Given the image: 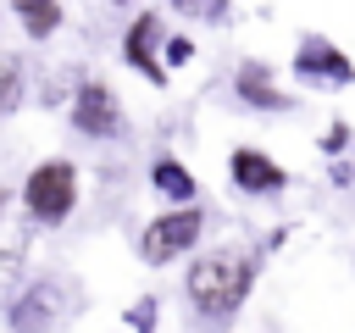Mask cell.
<instances>
[{
    "label": "cell",
    "instance_id": "obj_3",
    "mask_svg": "<svg viewBox=\"0 0 355 333\" xmlns=\"http://www.w3.org/2000/svg\"><path fill=\"white\" fill-rule=\"evenodd\" d=\"M205 239V205H166L161 216L144 222L139 233V261L144 266H172L178 255H189Z\"/></svg>",
    "mask_w": 355,
    "mask_h": 333
},
{
    "label": "cell",
    "instance_id": "obj_2",
    "mask_svg": "<svg viewBox=\"0 0 355 333\" xmlns=\"http://www.w3.org/2000/svg\"><path fill=\"white\" fill-rule=\"evenodd\" d=\"M78 194H83V183H78V166H72L67 155L39 161V166L22 178V189H17V200H22V211H28L33 228H61V222L78 211Z\"/></svg>",
    "mask_w": 355,
    "mask_h": 333
},
{
    "label": "cell",
    "instance_id": "obj_6",
    "mask_svg": "<svg viewBox=\"0 0 355 333\" xmlns=\"http://www.w3.org/2000/svg\"><path fill=\"white\" fill-rule=\"evenodd\" d=\"M161 44H166V22L155 17V11H139L128 28H122V61L144 78V83H155V89H166V67H161Z\"/></svg>",
    "mask_w": 355,
    "mask_h": 333
},
{
    "label": "cell",
    "instance_id": "obj_8",
    "mask_svg": "<svg viewBox=\"0 0 355 333\" xmlns=\"http://www.w3.org/2000/svg\"><path fill=\"white\" fill-rule=\"evenodd\" d=\"M227 178H233V189L250 194V200H272V194L288 189V172H283L261 144H239V150H227Z\"/></svg>",
    "mask_w": 355,
    "mask_h": 333
},
{
    "label": "cell",
    "instance_id": "obj_5",
    "mask_svg": "<svg viewBox=\"0 0 355 333\" xmlns=\"http://www.w3.org/2000/svg\"><path fill=\"white\" fill-rule=\"evenodd\" d=\"M67 122L78 139H122L128 133V111L116 100V89L105 78H78L72 83V100H67Z\"/></svg>",
    "mask_w": 355,
    "mask_h": 333
},
{
    "label": "cell",
    "instance_id": "obj_4",
    "mask_svg": "<svg viewBox=\"0 0 355 333\" xmlns=\"http://www.w3.org/2000/svg\"><path fill=\"white\" fill-rule=\"evenodd\" d=\"M72 305H78V294L67 278H33L6 300V327L11 333H50V327H61V316Z\"/></svg>",
    "mask_w": 355,
    "mask_h": 333
},
{
    "label": "cell",
    "instance_id": "obj_1",
    "mask_svg": "<svg viewBox=\"0 0 355 333\" xmlns=\"http://www.w3.org/2000/svg\"><path fill=\"white\" fill-rule=\"evenodd\" d=\"M255 272H261V255H250V250H233V244L200 250V255L189 261V272H183V300H189V311H194L200 322L222 327V322H233L239 305L250 300Z\"/></svg>",
    "mask_w": 355,
    "mask_h": 333
},
{
    "label": "cell",
    "instance_id": "obj_16",
    "mask_svg": "<svg viewBox=\"0 0 355 333\" xmlns=\"http://www.w3.org/2000/svg\"><path fill=\"white\" fill-rule=\"evenodd\" d=\"M183 17H200V22H227V0H172Z\"/></svg>",
    "mask_w": 355,
    "mask_h": 333
},
{
    "label": "cell",
    "instance_id": "obj_14",
    "mask_svg": "<svg viewBox=\"0 0 355 333\" xmlns=\"http://www.w3.org/2000/svg\"><path fill=\"white\" fill-rule=\"evenodd\" d=\"M122 322H128L133 333H155V322H161V300H155V294H139V300L122 311Z\"/></svg>",
    "mask_w": 355,
    "mask_h": 333
},
{
    "label": "cell",
    "instance_id": "obj_18",
    "mask_svg": "<svg viewBox=\"0 0 355 333\" xmlns=\"http://www.w3.org/2000/svg\"><path fill=\"white\" fill-rule=\"evenodd\" d=\"M111 6H133V0H111Z\"/></svg>",
    "mask_w": 355,
    "mask_h": 333
},
{
    "label": "cell",
    "instance_id": "obj_9",
    "mask_svg": "<svg viewBox=\"0 0 355 333\" xmlns=\"http://www.w3.org/2000/svg\"><path fill=\"white\" fill-rule=\"evenodd\" d=\"M233 94H239L250 111H288V105H294V100L277 89L272 67H266V61H255V56H250V61H239V72H233Z\"/></svg>",
    "mask_w": 355,
    "mask_h": 333
},
{
    "label": "cell",
    "instance_id": "obj_7",
    "mask_svg": "<svg viewBox=\"0 0 355 333\" xmlns=\"http://www.w3.org/2000/svg\"><path fill=\"white\" fill-rule=\"evenodd\" d=\"M294 78H305V83H327V89H349L355 83V61L327 39V33H305L300 44H294Z\"/></svg>",
    "mask_w": 355,
    "mask_h": 333
},
{
    "label": "cell",
    "instance_id": "obj_10",
    "mask_svg": "<svg viewBox=\"0 0 355 333\" xmlns=\"http://www.w3.org/2000/svg\"><path fill=\"white\" fill-rule=\"evenodd\" d=\"M150 189H155L166 205H200V178H194L178 155H155V161H150Z\"/></svg>",
    "mask_w": 355,
    "mask_h": 333
},
{
    "label": "cell",
    "instance_id": "obj_17",
    "mask_svg": "<svg viewBox=\"0 0 355 333\" xmlns=\"http://www.w3.org/2000/svg\"><path fill=\"white\" fill-rule=\"evenodd\" d=\"M6 205H11V189H6V183H0V216H6Z\"/></svg>",
    "mask_w": 355,
    "mask_h": 333
},
{
    "label": "cell",
    "instance_id": "obj_12",
    "mask_svg": "<svg viewBox=\"0 0 355 333\" xmlns=\"http://www.w3.org/2000/svg\"><path fill=\"white\" fill-rule=\"evenodd\" d=\"M22 89H28V67H22V56L0 50V117H11V111L22 105Z\"/></svg>",
    "mask_w": 355,
    "mask_h": 333
},
{
    "label": "cell",
    "instance_id": "obj_15",
    "mask_svg": "<svg viewBox=\"0 0 355 333\" xmlns=\"http://www.w3.org/2000/svg\"><path fill=\"white\" fill-rule=\"evenodd\" d=\"M194 61V39L189 33H166V44H161V67L172 72V67H189Z\"/></svg>",
    "mask_w": 355,
    "mask_h": 333
},
{
    "label": "cell",
    "instance_id": "obj_11",
    "mask_svg": "<svg viewBox=\"0 0 355 333\" xmlns=\"http://www.w3.org/2000/svg\"><path fill=\"white\" fill-rule=\"evenodd\" d=\"M11 17L28 39H55L67 22V6L61 0H11Z\"/></svg>",
    "mask_w": 355,
    "mask_h": 333
},
{
    "label": "cell",
    "instance_id": "obj_13",
    "mask_svg": "<svg viewBox=\"0 0 355 333\" xmlns=\"http://www.w3.org/2000/svg\"><path fill=\"white\" fill-rule=\"evenodd\" d=\"M316 150H322V155H327V161H338V155H344V150H355V128H349V122H338V117H333V122H327V128H322V139H316Z\"/></svg>",
    "mask_w": 355,
    "mask_h": 333
}]
</instances>
